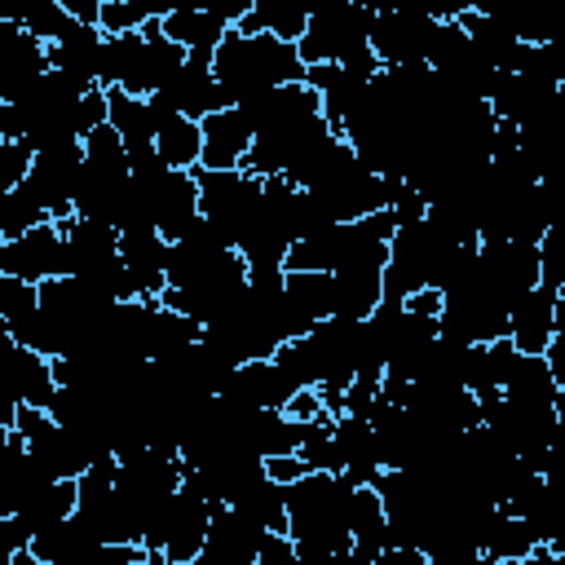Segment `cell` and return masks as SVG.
Segmentation results:
<instances>
[{"label": "cell", "instance_id": "cb8c5ba5", "mask_svg": "<svg viewBox=\"0 0 565 565\" xmlns=\"http://www.w3.org/2000/svg\"><path fill=\"white\" fill-rule=\"evenodd\" d=\"M516 358H521V353L512 349L508 335H503V340H490V344H468V353H463V388H468L477 402L499 397L508 371L516 366Z\"/></svg>", "mask_w": 565, "mask_h": 565}, {"label": "cell", "instance_id": "d4e9b609", "mask_svg": "<svg viewBox=\"0 0 565 565\" xmlns=\"http://www.w3.org/2000/svg\"><path fill=\"white\" fill-rule=\"evenodd\" d=\"M102 44H106V35H102L97 26H79V22H75L57 44L44 49V53H49V71H66V75H75L79 84H97Z\"/></svg>", "mask_w": 565, "mask_h": 565}, {"label": "cell", "instance_id": "8fae6325", "mask_svg": "<svg viewBox=\"0 0 565 565\" xmlns=\"http://www.w3.org/2000/svg\"><path fill=\"white\" fill-rule=\"evenodd\" d=\"M327 318H331V274H300V269L282 274V309H278L282 340H300Z\"/></svg>", "mask_w": 565, "mask_h": 565}, {"label": "cell", "instance_id": "f546056e", "mask_svg": "<svg viewBox=\"0 0 565 565\" xmlns=\"http://www.w3.org/2000/svg\"><path fill=\"white\" fill-rule=\"evenodd\" d=\"M230 508L243 512V516H247L252 525H260L265 534H269V530H287V490H282L278 481H269V477H260L256 486H247Z\"/></svg>", "mask_w": 565, "mask_h": 565}, {"label": "cell", "instance_id": "f6af8a7d", "mask_svg": "<svg viewBox=\"0 0 565 565\" xmlns=\"http://www.w3.org/2000/svg\"><path fill=\"white\" fill-rule=\"evenodd\" d=\"M13 556H18V552H13V547H4V543H0V565H13Z\"/></svg>", "mask_w": 565, "mask_h": 565}, {"label": "cell", "instance_id": "3957f363", "mask_svg": "<svg viewBox=\"0 0 565 565\" xmlns=\"http://www.w3.org/2000/svg\"><path fill=\"white\" fill-rule=\"evenodd\" d=\"M371 18L375 9L366 4H318L309 9V26L296 40V57L305 66H340L371 40Z\"/></svg>", "mask_w": 565, "mask_h": 565}, {"label": "cell", "instance_id": "30bf717a", "mask_svg": "<svg viewBox=\"0 0 565 565\" xmlns=\"http://www.w3.org/2000/svg\"><path fill=\"white\" fill-rule=\"evenodd\" d=\"M291 393H296V384L269 358V362H243V366H234L225 375V384L216 388V402L230 406V411H238V415H247V411H282L291 402Z\"/></svg>", "mask_w": 565, "mask_h": 565}, {"label": "cell", "instance_id": "f1b7e54d", "mask_svg": "<svg viewBox=\"0 0 565 565\" xmlns=\"http://www.w3.org/2000/svg\"><path fill=\"white\" fill-rule=\"evenodd\" d=\"M199 150H203V132H199L194 119L177 115V119H163L154 128V154H159L163 168L190 172V168H199Z\"/></svg>", "mask_w": 565, "mask_h": 565}, {"label": "cell", "instance_id": "5bb4252c", "mask_svg": "<svg viewBox=\"0 0 565 565\" xmlns=\"http://www.w3.org/2000/svg\"><path fill=\"white\" fill-rule=\"evenodd\" d=\"M102 547H106L102 534H97L79 512H71V516H62V521L35 530V539H31L26 552H31L35 561H44V565H93Z\"/></svg>", "mask_w": 565, "mask_h": 565}, {"label": "cell", "instance_id": "74e56055", "mask_svg": "<svg viewBox=\"0 0 565 565\" xmlns=\"http://www.w3.org/2000/svg\"><path fill=\"white\" fill-rule=\"evenodd\" d=\"M260 463H265V477H269V481H278L282 490H287L291 481H300V477H305V463H300L296 455H274V459H260Z\"/></svg>", "mask_w": 565, "mask_h": 565}, {"label": "cell", "instance_id": "8992f818", "mask_svg": "<svg viewBox=\"0 0 565 565\" xmlns=\"http://www.w3.org/2000/svg\"><path fill=\"white\" fill-rule=\"evenodd\" d=\"M79 172H84V150H79V141H62V146L35 150V154H31V168H26V177H22V194H26L49 221H66V216H75Z\"/></svg>", "mask_w": 565, "mask_h": 565}, {"label": "cell", "instance_id": "8d00e7d4", "mask_svg": "<svg viewBox=\"0 0 565 565\" xmlns=\"http://www.w3.org/2000/svg\"><path fill=\"white\" fill-rule=\"evenodd\" d=\"M441 305H446V296L437 291V287H419V291H411L406 300H402V309L406 313H415V318H441Z\"/></svg>", "mask_w": 565, "mask_h": 565}, {"label": "cell", "instance_id": "603a6c76", "mask_svg": "<svg viewBox=\"0 0 565 565\" xmlns=\"http://www.w3.org/2000/svg\"><path fill=\"white\" fill-rule=\"evenodd\" d=\"M499 397H503V402H512V406H530V411H561L565 388L556 384V375H552V366H547L543 358L521 353V358H516V366L508 371V380H503V393H499Z\"/></svg>", "mask_w": 565, "mask_h": 565}, {"label": "cell", "instance_id": "d6986e66", "mask_svg": "<svg viewBox=\"0 0 565 565\" xmlns=\"http://www.w3.org/2000/svg\"><path fill=\"white\" fill-rule=\"evenodd\" d=\"M340 481V516H344V530L353 539V547L380 556L388 547V521H384V503L371 486H349L344 477Z\"/></svg>", "mask_w": 565, "mask_h": 565}, {"label": "cell", "instance_id": "836d02e7", "mask_svg": "<svg viewBox=\"0 0 565 565\" xmlns=\"http://www.w3.org/2000/svg\"><path fill=\"white\" fill-rule=\"evenodd\" d=\"M252 565H296V543L287 530H269L260 534V547H256V561Z\"/></svg>", "mask_w": 565, "mask_h": 565}, {"label": "cell", "instance_id": "e575fe53", "mask_svg": "<svg viewBox=\"0 0 565 565\" xmlns=\"http://www.w3.org/2000/svg\"><path fill=\"white\" fill-rule=\"evenodd\" d=\"M102 124H106V88H88L75 106V137H88Z\"/></svg>", "mask_w": 565, "mask_h": 565}, {"label": "cell", "instance_id": "f35d334b", "mask_svg": "<svg viewBox=\"0 0 565 565\" xmlns=\"http://www.w3.org/2000/svg\"><path fill=\"white\" fill-rule=\"evenodd\" d=\"M137 556H141L137 543H106L93 565H137Z\"/></svg>", "mask_w": 565, "mask_h": 565}, {"label": "cell", "instance_id": "7402d4cb", "mask_svg": "<svg viewBox=\"0 0 565 565\" xmlns=\"http://www.w3.org/2000/svg\"><path fill=\"white\" fill-rule=\"evenodd\" d=\"M380 274H384V265L335 269V274H331V318L366 322V318L375 313V305L384 300V291H380Z\"/></svg>", "mask_w": 565, "mask_h": 565}, {"label": "cell", "instance_id": "44dd1931", "mask_svg": "<svg viewBox=\"0 0 565 565\" xmlns=\"http://www.w3.org/2000/svg\"><path fill=\"white\" fill-rule=\"evenodd\" d=\"M159 31H163L172 44H181L190 57H212L216 44L225 40L230 22H221L207 4H172V9L159 18Z\"/></svg>", "mask_w": 565, "mask_h": 565}, {"label": "cell", "instance_id": "ab89813d", "mask_svg": "<svg viewBox=\"0 0 565 565\" xmlns=\"http://www.w3.org/2000/svg\"><path fill=\"white\" fill-rule=\"evenodd\" d=\"M375 565H428V556L419 547H384L375 556Z\"/></svg>", "mask_w": 565, "mask_h": 565}, {"label": "cell", "instance_id": "2e32d148", "mask_svg": "<svg viewBox=\"0 0 565 565\" xmlns=\"http://www.w3.org/2000/svg\"><path fill=\"white\" fill-rule=\"evenodd\" d=\"M163 97L177 106V115H185V119H194V124H203V119L216 115V110H230V102H225V93H221V84H216V75H212V57H190V53H185V62H181V71L168 79Z\"/></svg>", "mask_w": 565, "mask_h": 565}, {"label": "cell", "instance_id": "4dcf8cb0", "mask_svg": "<svg viewBox=\"0 0 565 565\" xmlns=\"http://www.w3.org/2000/svg\"><path fill=\"white\" fill-rule=\"evenodd\" d=\"M71 512H75V481H44L40 490L26 494V503L13 516H22L31 530H44V525H53Z\"/></svg>", "mask_w": 565, "mask_h": 565}, {"label": "cell", "instance_id": "6da1fadb", "mask_svg": "<svg viewBox=\"0 0 565 565\" xmlns=\"http://www.w3.org/2000/svg\"><path fill=\"white\" fill-rule=\"evenodd\" d=\"M212 75L230 106H243L247 97H260L282 84H305V62L296 57V44H282L274 35H238L234 26L212 53Z\"/></svg>", "mask_w": 565, "mask_h": 565}, {"label": "cell", "instance_id": "7c38bea8", "mask_svg": "<svg viewBox=\"0 0 565 565\" xmlns=\"http://www.w3.org/2000/svg\"><path fill=\"white\" fill-rule=\"evenodd\" d=\"M119 265L132 282L137 300H154L168 287V243L150 225L119 234Z\"/></svg>", "mask_w": 565, "mask_h": 565}, {"label": "cell", "instance_id": "d6a6232c", "mask_svg": "<svg viewBox=\"0 0 565 565\" xmlns=\"http://www.w3.org/2000/svg\"><path fill=\"white\" fill-rule=\"evenodd\" d=\"M40 309V291L35 282H18V278H0V318L9 327V335Z\"/></svg>", "mask_w": 565, "mask_h": 565}, {"label": "cell", "instance_id": "9c48e42d", "mask_svg": "<svg viewBox=\"0 0 565 565\" xmlns=\"http://www.w3.org/2000/svg\"><path fill=\"white\" fill-rule=\"evenodd\" d=\"M132 181V177H128ZM137 185V181H132ZM141 203H146V216L150 225L159 230L163 243H177L194 221H199V185L190 172H163L159 181L150 185H137Z\"/></svg>", "mask_w": 565, "mask_h": 565}, {"label": "cell", "instance_id": "ffe728a7", "mask_svg": "<svg viewBox=\"0 0 565 565\" xmlns=\"http://www.w3.org/2000/svg\"><path fill=\"white\" fill-rule=\"evenodd\" d=\"M57 230H62V243H66V274L71 278L119 256V230H110L102 221L66 216V221H57Z\"/></svg>", "mask_w": 565, "mask_h": 565}, {"label": "cell", "instance_id": "b9f144b4", "mask_svg": "<svg viewBox=\"0 0 565 565\" xmlns=\"http://www.w3.org/2000/svg\"><path fill=\"white\" fill-rule=\"evenodd\" d=\"M137 565H172V561H168L163 552H146V547H141V556H137Z\"/></svg>", "mask_w": 565, "mask_h": 565}, {"label": "cell", "instance_id": "9a60e30c", "mask_svg": "<svg viewBox=\"0 0 565 565\" xmlns=\"http://www.w3.org/2000/svg\"><path fill=\"white\" fill-rule=\"evenodd\" d=\"M565 291H552V287H534L530 296H521L512 309H508V340L516 353H530V358H543L552 335H556V305H561Z\"/></svg>", "mask_w": 565, "mask_h": 565}, {"label": "cell", "instance_id": "d590c367", "mask_svg": "<svg viewBox=\"0 0 565 565\" xmlns=\"http://www.w3.org/2000/svg\"><path fill=\"white\" fill-rule=\"evenodd\" d=\"M282 415H287V419H296V424H305V419H322V415H327V406H322V397H318L313 388H296V393H291V402L282 406Z\"/></svg>", "mask_w": 565, "mask_h": 565}, {"label": "cell", "instance_id": "ac0fdd59", "mask_svg": "<svg viewBox=\"0 0 565 565\" xmlns=\"http://www.w3.org/2000/svg\"><path fill=\"white\" fill-rule=\"evenodd\" d=\"M0 388L9 397H18L22 406H35V411H49L53 406V393H57L49 358H40V353H31L22 344H13L0 358Z\"/></svg>", "mask_w": 565, "mask_h": 565}, {"label": "cell", "instance_id": "4fadbf2b", "mask_svg": "<svg viewBox=\"0 0 565 565\" xmlns=\"http://www.w3.org/2000/svg\"><path fill=\"white\" fill-rule=\"evenodd\" d=\"M49 71L44 44L13 22H0V102H18Z\"/></svg>", "mask_w": 565, "mask_h": 565}, {"label": "cell", "instance_id": "52a82bcc", "mask_svg": "<svg viewBox=\"0 0 565 565\" xmlns=\"http://www.w3.org/2000/svg\"><path fill=\"white\" fill-rule=\"evenodd\" d=\"M437 31V9L428 13H402V9H375L371 18V53L375 62L388 66H424L428 62V40Z\"/></svg>", "mask_w": 565, "mask_h": 565}, {"label": "cell", "instance_id": "60d3db41", "mask_svg": "<svg viewBox=\"0 0 565 565\" xmlns=\"http://www.w3.org/2000/svg\"><path fill=\"white\" fill-rule=\"evenodd\" d=\"M18 397H9L4 388H0V428H13V419H18Z\"/></svg>", "mask_w": 565, "mask_h": 565}, {"label": "cell", "instance_id": "ee69618b", "mask_svg": "<svg viewBox=\"0 0 565 565\" xmlns=\"http://www.w3.org/2000/svg\"><path fill=\"white\" fill-rule=\"evenodd\" d=\"M13 565H44V561H35L31 552H18V556H13Z\"/></svg>", "mask_w": 565, "mask_h": 565}, {"label": "cell", "instance_id": "484cf974", "mask_svg": "<svg viewBox=\"0 0 565 565\" xmlns=\"http://www.w3.org/2000/svg\"><path fill=\"white\" fill-rule=\"evenodd\" d=\"M309 26V9L296 0H252V9L234 22L238 35H274L282 44H296Z\"/></svg>", "mask_w": 565, "mask_h": 565}, {"label": "cell", "instance_id": "5b68a950", "mask_svg": "<svg viewBox=\"0 0 565 565\" xmlns=\"http://www.w3.org/2000/svg\"><path fill=\"white\" fill-rule=\"evenodd\" d=\"M207 521H212V503L194 490L190 477H181V486L172 490L159 525L146 534L141 547L146 552H163L172 565H190L207 543Z\"/></svg>", "mask_w": 565, "mask_h": 565}, {"label": "cell", "instance_id": "4316f807", "mask_svg": "<svg viewBox=\"0 0 565 565\" xmlns=\"http://www.w3.org/2000/svg\"><path fill=\"white\" fill-rule=\"evenodd\" d=\"M539 547L534 530L521 516H508L503 508L481 525V565H499V561H525Z\"/></svg>", "mask_w": 565, "mask_h": 565}, {"label": "cell", "instance_id": "ba28073f", "mask_svg": "<svg viewBox=\"0 0 565 565\" xmlns=\"http://www.w3.org/2000/svg\"><path fill=\"white\" fill-rule=\"evenodd\" d=\"M66 274V243L57 221L35 225L22 238L0 243V278H18V282H44V278H62Z\"/></svg>", "mask_w": 565, "mask_h": 565}, {"label": "cell", "instance_id": "e0dca14e", "mask_svg": "<svg viewBox=\"0 0 565 565\" xmlns=\"http://www.w3.org/2000/svg\"><path fill=\"white\" fill-rule=\"evenodd\" d=\"M203 132V150H199V168L207 172H238L243 159H247V146H252V128L243 124V115L230 106V110H216L199 124Z\"/></svg>", "mask_w": 565, "mask_h": 565}, {"label": "cell", "instance_id": "277c9868", "mask_svg": "<svg viewBox=\"0 0 565 565\" xmlns=\"http://www.w3.org/2000/svg\"><path fill=\"white\" fill-rule=\"evenodd\" d=\"M190 177H194V185H199V216L221 234V238H230V247H234V238L247 230V221L256 216V207H260V181L252 177V172H207V168H190Z\"/></svg>", "mask_w": 565, "mask_h": 565}, {"label": "cell", "instance_id": "7a4b0ae2", "mask_svg": "<svg viewBox=\"0 0 565 565\" xmlns=\"http://www.w3.org/2000/svg\"><path fill=\"white\" fill-rule=\"evenodd\" d=\"M287 534L296 547L340 556L353 547L340 516V481L331 472H305L287 486Z\"/></svg>", "mask_w": 565, "mask_h": 565}, {"label": "cell", "instance_id": "1f68e13d", "mask_svg": "<svg viewBox=\"0 0 565 565\" xmlns=\"http://www.w3.org/2000/svg\"><path fill=\"white\" fill-rule=\"evenodd\" d=\"M49 216L22 194V185L18 190H9V194H0V243H9V238H22V234H31L35 225H44Z\"/></svg>", "mask_w": 565, "mask_h": 565}, {"label": "cell", "instance_id": "7bdbcfd3", "mask_svg": "<svg viewBox=\"0 0 565 565\" xmlns=\"http://www.w3.org/2000/svg\"><path fill=\"white\" fill-rule=\"evenodd\" d=\"M9 441H13V428H0V463H4V455H9Z\"/></svg>", "mask_w": 565, "mask_h": 565}, {"label": "cell", "instance_id": "83f0119b", "mask_svg": "<svg viewBox=\"0 0 565 565\" xmlns=\"http://www.w3.org/2000/svg\"><path fill=\"white\" fill-rule=\"evenodd\" d=\"M106 124L115 128V137H119L128 150L154 141V110H150V97H132V93H124V88H106Z\"/></svg>", "mask_w": 565, "mask_h": 565}]
</instances>
